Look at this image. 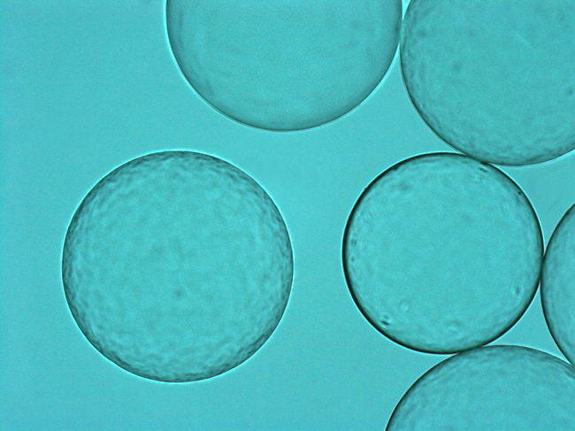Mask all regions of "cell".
<instances>
[{
    "instance_id": "1",
    "label": "cell",
    "mask_w": 575,
    "mask_h": 431,
    "mask_svg": "<svg viewBox=\"0 0 575 431\" xmlns=\"http://www.w3.org/2000/svg\"><path fill=\"white\" fill-rule=\"evenodd\" d=\"M544 253L537 212L500 168L457 152L406 158L356 199L341 239L349 293L379 333L448 355L523 317Z\"/></svg>"
},
{
    "instance_id": "2",
    "label": "cell",
    "mask_w": 575,
    "mask_h": 431,
    "mask_svg": "<svg viewBox=\"0 0 575 431\" xmlns=\"http://www.w3.org/2000/svg\"><path fill=\"white\" fill-rule=\"evenodd\" d=\"M573 0H411L399 59L414 110L475 159L539 165L575 149Z\"/></svg>"
},
{
    "instance_id": "3",
    "label": "cell",
    "mask_w": 575,
    "mask_h": 431,
    "mask_svg": "<svg viewBox=\"0 0 575 431\" xmlns=\"http://www.w3.org/2000/svg\"><path fill=\"white\" fill-rule=\"evenodd\" d=\"M402 20L401 0L203 1L179 66L225 117L305 131L343 118L379 87Z\"/></svg>"
},
{
    "instance_id": "4",
    "label": "cell",
    "mask_w": 575,
    "mask_h": 431,
    "mask_svg": "<svg viewBox=\"0 0 575 431\" xmlns=\"http://www.w3.org/2000/svg\"><path fill=\"white\" fill-rule=\"evenodd\" d=\"M542 258L540 293L548 331L569 363L575 364V204L556 224Z\"/></svg>"
}]
</instances>
